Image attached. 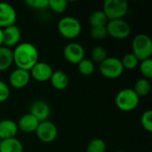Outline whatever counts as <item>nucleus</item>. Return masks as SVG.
I'll return each instance as SVG.
<instances>
[{
  "instance_id": "obj_2",
  "label": "nucleus",
  "mask_w": 152,
  "mask_h": 152,
  "mask_svg": "<svg viewBox=\"0 0 152 152\" xmlns=\"http://www.w3.org/2000/svg\"><path fill=\"white\" fill-rule=\"evenodd\" d=\"M117 107L124 111L129 112L136 109L140 102V97L131 88H125L120 90L115 99Z\"/></svg>"
},
{
  "instance_id": "obj_10",
  "label": "nucleus",
  "mask_w": 152,
  "mask_h": 152,
  "mask_svg": "<svg viewBox=\"0 0 152 152\" xmlns=\"http://www.w3.org/2000/svg\"><path fill=\"white\" fill-rule=\"evenodd\" d=\"M64 58L72 64H78L85 59V49L78 43H69L63 49Z\"/></svg>"
},
{
  "instance_id": "obj_15",
  "label": "nucleus",
  "mask_w": 152,
  "mask_h": 152,
  "mask_svg": "<svg viewBox=\"0 0 152 152\" xmlns=\"http://www.w3.org/2000/svg\"><path fill=\"white\" fill-rule=\"evenodd\" d=\"M19 131L17 123L11 119H4L0 121V139L6 140L14 138Z\"/></svg>"
},
{
  "instance_id": "obj_6",
  "label": "nucleus",
  "mask_w": 152,
  "mask_h": 152,
  "mask_svg": "<svg viewBox=\"0 0 152 152\" xmlns=\"http://www.w3.org/2000/svg\"><path fill=\"white\" fill-rule=\"evenodd\" d=\"M99 70L104 77L109 79H115L123 74L124 68L121 61L118 58L108 57L99 64Z\"/></svg>"
},
{
  "instance_id": "obj_29",
  "label": "nucleus",
  "mask_w": 152,
  "mask_h": 152,
  "mask_svg": "<svg viewBox=\"0 0 152 152\" xmlns=\"http://www.w3.org/2000/svg\"><path fill=\"white\" fill-rule=\"evenodd\" d=\"M91 37L94 39L96 40H102L104 39L107 36V29H106V26L104 27H96V28H92L91 31H90Z\"/></svg>"
},
{
  "instance_id": "obj_21",
  "label": "nucleus",
  "mask_w": 152,
  "mask_h": 152,
  "mask_svg": "<svg viewBox=\"0 0 152 152\" xmlns=\"http://www.w3.org/2000/svg\"><path fill=\"white\" fill-rule=\"evenodd\" d=\"M133 90L135 92V94L139 97H143L150 94L151 90V84L149 79H146L144 77L140 78L135 82L134 87Z\"/></svg>"
},
{
  "instance_id": "obj_3",
  "label": "nucleus",
  "mask_w": 152,
  "mask_h": 152,
  "mask_svg": "<svg viewBox=\"0 0 152 152\" xmlns=\"http://www.w3.org/2000/svg\"><path fill=\"white\" fill-rule=\"evenodd\" d=\"M133 53L141 61L149 58L152 55V40L150 36L146 34L136 35L132 43Z\"/></svg>"
},
{
  "instance_id": "obj_8",
  "label": "nucleus",
  "mask_w": 152,
  "mask_h": 152,
  "mask_svg": "<svg viewBox=\"0 0 152 152\" xmlns=\"http://www.w3.org/2000/svg\"><path fill=\"white\" fill-rule=\"evenodd\" d=\"M35 133L37 134V137L41 142L50 143L56 139L58 134V129L53 122L46 120L39 122V125Z\"/></svg>"
},
{
  "instance_id": "obj_24",
  "label": "nucleus",
  "mask_w": 152,
  "mask_h": 152,
  "mask_svg": "<svg viewBox=\"0 0 152 152\" xmlns=\"http://www.w3.org/2000/svg\"><path fill=\"white\" fill-rule=\"evenodd\" d=\"M91 57H92V61H93L94 63L97 62V63L100 64L106 58H108V53H107V51H106V49L104 47H102V46H95L92 50Z\"/></svg>"
},
{
  "instance_id": "obj_18",
  "label": "nucleus",
  "mask_w": 152,
  "mask_h": 152,
  "mask_svg": "<svg viewBox=\"0 0 152 152\" xmlns=\"http://www.w3.org/2000/svg\"><path fill=\"white\" fill-rule=\"evenodd\" d=\"M0 152H23V145L16 137L3 140L0 144Z\"/></svg>"
},
{
  "instance_id": "obj_7",
  "label": "nucleus",
  "mask_w": 152,
  "mask_h": 152,
  "mask_svg": "<svg viewBox=\"0 0 152 152\" xmlns=\"http://www.w3.org/2000/svg\"><path fill=\"white\" fill-rule=\"evenodd\" d=\"M106 29L108 36L119 40L128 37L131 34L130 25L123 19L109 20L106 25Z\"/></svg>"
},
{
  "instance_id": "obj_12",
  "label": "nucleus",
  "mask_w": 152,
  "mask_h": 152,
  "mask_svg": "<svg viewBox=\"0 0 152 152\" xmlns=\"http://www.w3.org/2000/svg\"><path fill=\"white\" fill-rule=\"evenodd\" d=\"M30 80L29 71L21 69H16L12 71L9 76L10 86L15 89H21L28 86Z\"/></svg>"
},
{
  "instance_id": "obj_1",
  "label": "nucleus",
  "mask_w": 152,
  "mask_h": 152,
  "mask_svg": "<svg viewBox=\"0 0 152 152\" xmlns=\"http://www.w3.org/2000/svg\"><path fill=\"white\" fill-rule=\"evenodd\" d=\"M39 53L37 47L28 42L20 43L12 51L13 63L18 69L29 71L38 62Z\"/></svg>"
},
{
  "instance_id": "obj_9",
  "label": "nucleus",
  "mask_w": 152,
  "mask_h": 152,
  "mask_svg": "<svg viewBox=\"0 0 152 152\" xmlns=\"http://www.w3.org/2000/svg\"><path fill=\"white\" fill-rule=\"evenodd\" d=\"M53 73V68L50 66V64L44 62V61L37 62L29 70L30 77H32L34 80L37 82L49 81Z\"/></svg>"
},
{
  "instance_id": "obj_13",
  "label": "nucleus",
  "mask_w": 152,
  "mask_h": 152,
  "mask_svg": "<svg viewBox=\"0 0 152 152\" xmlns=\"http://www.w3.org/2000/svg\"><path fill=\"white\" fill-rule=\"evenodd\" d=\"M29 114L34 116L39 122H43L48 120L51 114V109L47 102L42 100H37L30 105Z\"/></svg>"
},
{
  "instance_id": "obj_31",
  "label": "nucleus",
  "mask_w": 152,
  "mask_h": 152,
  "mask_svg": "<svg viewBox=\"0 0 152 152\" xmlns=\"http://www.w3.org/2000/svg\"><path fill=\"white\" fill-rule=\"evenodd\" d=\"M10 96V88L7 84L0 80V102H5Z\"/></svg>"
},
{
  "instance_id": "obj_34",
  "label": "nucleus",
  "mask_w": 152,
  "mask_h": 152,
  "mask_svg": "<svg viewBox=\"0 0 152 152\" xmlns=\"http://www.w3.org/2000/svg\"><path fill=\"white\" fill-rule=\"evenodd\" d=\"M118 152H125V151H118Z\"/></svg>"
},
{
  "instance_id": "obj_26",
  "label": "nucleus",
  "mask_w": 152,
  "mask_h": 152,
  "mask_svg": "<svg viewBox=\"0 0 152 152\" xmlns=\"http://www.w3.org/2000/svg\"><path fill=\"white\" fill-rule=\"evenodd\" d=\"M139 68L142 75L146 79H151L152 78V60L151 58L141 61L139 62Z\"/></svg>"
},
{
  "instance_id": "obj_33",
  "label": "nucleus",
  "mask_w": 152,
  "mask_h": 152,
  "mask_svg": "<svg viewBox=\"0 0 152 152\" xmlns=\"http://www.w3.org/2000/svg\"><path fill=\"white\" fill-rule=\"evenodd\" d=\"M1 142H2V140H1V139H0V144H1Z\"/></svg>"
},
{
  "instance_id": "obj_5",
  "label": "nucleus",
  "mask_w": 152,
  "mask_h": 152,
  "mask_svg": "<svg viewBox=\"0 0 152 152\" xmlns=\"http://www.w3.org/2000/svg\"><path fill=\"white\" fill-rule=\"evenodd\" d=\"M102 12L109 20L123 19L128 12V3L126 0H106Z\"/></svg>"
},
{
  "instance_id": "obj_17",
  "label": "nucleus",
  "mask_w": 152,
  "mask_h": 152,
  "mask_svg": "<svg viewBox=\"0 0 152 152\" xmlns=\"http://www.w3.org/2000/svg\"><path fill=\"white\" fill-rule=\"evenodd\" d=\"M53 88L56 90H64L69 86V77L62 70L53 71L50 80H49Z\"/></svg>"
},
{
  "instance_id": "obj_28",
  "label": "nucleus",
  "mask_w": 152,
  "mask_h": 152,
  "mask_svg": "<svg viewBox=\"0 0 152 152\" xmlns=\"http://www.w3.org/2000/svg\"><path fill=\"white\" fill-rule=\"evenodd\" d=\"M141 124L145 131L152 132V110H149L142 113L141 117Z\"/></svg>"
},
{
  "instance_id": "obj_27",
  "label": "nucleus",
  "mask_w": 152,
  "mask_h": 152,
  "mask_svg": "<svg viewBox=\"0 0 152 152\" xmlns=\"http://www.w3.org/2000/svg\"><path fill=\"white\" fill-rule=\"evenodd\" d=\"M68 3L65 0H48V8L56 13H62L66 11Z\"/></svg>"
},
{
  "instance_id": "obj_14",
  "label": "nucleus",
  "mask_w": 152,
  "mask_h": 152,
  "mask_svg": "<svg viewBox=\"0 0 152 152\" xmlns=\"http://www.w3.org/2000/svg\"><path fill=\"white\" fill-rule=\"evenodd\" d=\"M20 40V30L16 25L3 28V45L10 48L16 46Z\"/></svg>"
},
{
  "instance_id": "obj_19",
  "label": "nucleus",
  "mask_w": 152,
  "mask_h": 152,
  "mask_svg": "<svg viewBox=\"0 0 152 152\" xmlns=\"http://www.w3.org/2000/svg\"><path fill=\"white\" fill-rule=\"evenodd\" d=\"M12 63V51L6 46H0V71L8 69Z\"/></svg>"
},
{
  "instance_id": "obj_16",
  "label": "nucleus",
  "mask_w": 152,
  "mask_h": 152,
  "mask_svg": "<svg viewBox=\"0 0 152 152\" xmlns=\"http://www.w3.org/2000/svg\"><path fill=\"white\" fill-rule=\"evenodd\" d=\"M38 125H39V121L29 113L21 116L17 124L19 130H20L24 133L36 132Z\"/></svg>"
},
{
  "instance_id": "obj_23",
  "label": "nucleus",
  "mask_w": 152,
  "mask_h": 152,
  "mask_svg": "<svg viewBox=\"0 0 152 152\" xmlns=\"http://www.w3.org/2000/svg\"><path fill=\"white\" fill-rule=\"evenodd\" d=\"M120 61H121L124 69H134L139 65V62H140V61L136 58V56L133 53H126Z\"/></svg>"
},
{
  "instance_id": "obj_22",
  "label": "nucleus",
  "mask_w": 152,
  "mask_h": 152,
  "mask_svg": "<svg viewBox=\"0 0 152 152\" xmlns=\"http://www.w3.org/2000/svg\"><path fill=\"white\" fill-rule=\"evenodd\" d=\"M77 69L80 74L83 76H90L94 73L95 66L92 60L89 59H83L78 64Z\"/></svg>"
},
{
  "instance_id": "obj_11",
  "label": "nucleus",
  "mask_w": 152,
  "mask_h": 152,
  "mask_svg": "<svg viewBox=\"0 0 152 152\" xmlns=\"http://www.w3.org/2000/svg\"><path fill=\"white\" fill-rule=\"evenodd\" d=\"M17 13L14 7L5 2H0V28H4L14 25Z\"/></svg>"
},
{
  "instance_id": "obj_25",
  "label": "nucleus",
  "mask_w": 152,
  "mask_h": 152,
  "mask_svg": "<svg viewBox=\"0 0 152 152\" xmlns=\"http://www.w3.org/2000/svg\"><path fill=\"white\" fill-rule=\"evenodd\" d=\"M106 151V143L102 139L95 138L92 140L86 148V152H105Z\"/></svg>"
},
{
  "instance_id": "obj_30",
  "label": "nucleus",
  "mask_w": 152,
  "mask_h": 152,
  "mask_svg": "<svg viewBox=\"0 0 152 152\" xmlns=\"http://www.w3.org/2000/svg\"><path fill=\"white\" fill-rule=\"evenodd\" d=\"M25 4L33 9L37 10H43L48 8V0H27Z\"/></svg>"
},
{
  "instance_id": "obj_32",
  "label": "nucleus",
  "mask_w": 152,
  "mask_h": 152,
  "mask_svg": "<svg viewBox=\"0 0 152 152\" xmlns=\"http://www.w3.org/2000/svg\"><path fill=\"white\" fill-rule=\"evenodd\" d=\"M3 45V28H0V46Z\"/></svg>"
},
{
  "instance_id": "obj_20",
  "label": "nucleus",
  "mask_w": 152,
  "mask_h": 152,
  "mask_svg": "<svg viewBox=\"0 0 152 152\" xmlns=\"http://www.w3.org/2000/svg\"><path fill=\"white\" fill-rule=\"evenodd\" d=\"M109 20L102 12V10H97L93 12L89 16V23L91 28L104 27L107 25Z\"/></svg>"
},
{
  "instance_id": "obj_4",
  "label": "nucleus",
  "mask_w": 152,
  "mask_h": 152,
  "mask_svg": "<svg viewBox=\"0 0 152 152\" xmlns=\"http://www.w3.org/2000/svg\"><path fill=\"white\" fill-rule=\"evenodd\" d=\"M57 28L63 37L74 39L80 35L82 26L77 19L71 16H65L58 21Z\"/></svg>"
}]
</instances>
